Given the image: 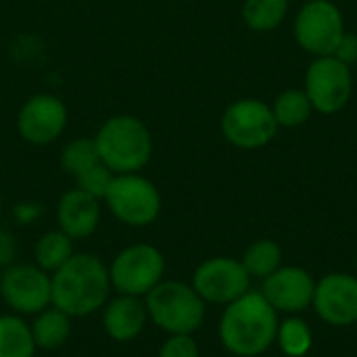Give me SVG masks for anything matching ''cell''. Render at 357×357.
<instances>
[{
	"label": "cell",
	"instance_id": "1",
	"mask_svg": "<svg viewBox=\"0 0 357 357\" xmlns=\"http://www.w3.org/2000/svg\"><path fill=\"white\" fill-rule=\"evenodd\" d=\"M52 278V305L69 318L98 314L109 301L113 287L107 264L94 253H73Z\"/></svg>",
	"mask_w": 357,
	"mask_h": 357
},
{
	"label": "cell",
	"instance_id": "2",
	"mask_svg": "<svg viewBox=\"0 0 357 357\" xmlns=\"http://www.w3.org/2000/svg\"><path fill=\"white\" fill-rule=\"evenodd\" d=\"M278 312L259 291H249L228 303L218 326L226 351L236 357H257L276 343Z\"/></svg>",
	"mask_w": 357,
	"mask_h": 357
},
{
	"label": "cell",
	"instance_id": "3",
	"mask_svg": "<svg viewBox=\"0 0 357 357\" xmlns=\"http://www.w3.org/2000/svg\"><path fill=\"white\" fill-rule=\"evenodd\" d=\"M92 140L100 163L115 176L140 174L153 159V134L140 117L130 113L107 117Z\"/></svg>",
	"mask_w": 357,
	"mask_h": 357
},
{
	"label": "cell",
	"instance_id": "4",
	"mask_svg": "<svg viewBox=\"0 0 357 357\" xmlns=\"http://www.w3.org/2000/svg\"><path fill=\"white\" fill-rule=\"evenodd\" d=\"M149 322L165 335H195L205 322V301L192 284L161 280L144 297Z\"/></svg>",
	"mask_w": 357,
	"mask_h": 357
},
{
	"label": "cell",
	"instance_id": "5",
	"mask_svg": "<svg viewBox=\"0 0 357 357\" xmlns=\"http://www.w3.org/2000/svg\"><path fill=\"white\" fill-rule=\"evenodd\" d=\"M109 213L130 228H146L161 213V192L140 174H117L102 199Z\"/></svg>",
	"mask_w": 357,
	"mask_h": 357
},
{
	"label": "cell",
	"instance_id": "6",
	"mask_svg": "<svg viewBox=\"0 0 357 357\" xmlns=\"http://www.w3.org/2000/svg\"><path fill=\"white\" fill-rule=\"evenodd\" d=\"M113 293L146 297L161 280H165V257L151 243H134L123 247L107 266Z\"/></svg>",
	"mask_w": 357,
	"mask_h": 357
},
{
	"label": "cell",
	"instance_id": "7",
	"mask_svg": "<svg viewBox=\"0 0 357 357\" xmlns=\"http://www.w3.org/2000/svg\"><path fill=\"white\" fill-rule=\"evenodd\" d=\"M0 299L10 314L36 316L52 305V278L36 264L15 261L0 274Z\"/></svg>",
	"mask_w": 357,
	"mask_h": 357
},
{
	"label": "cell",
	"instance_id": "8",
	"mask_svg": "<svg viewBox=\"0 0 357 357\" xmlns=\"http://www.w3.org/2000/svg\"><path fill=\"white\" fill-rule=\"evenodd\" d=\"M220 126L224 138L232 146L243 151L266 146L278 132V123L272 109L255 98H243L232 102L224 111Z\"/></svg>",
	"mask_w": 357,
	"mask_h": 357
},
{
	"label": "cell",
	"instance_id": "9",
	"mask_svg": "<svg viewBox=\"0 0 357 357\" xmlns=\"http://www.w3.org/2000/svg\"><path fill=\"white\" fill-rule=\"evenodd\" d=\"M343 36V15L331 0H310L297 13L295 38L307 52L316 56H331L337 52Z\"/></svg>",
	"mask_w": 357,
	"mask_h": 357
},
{
	"label": "cell",
	"instance_id": "10",
	"mask_svg": "<svg viewBox=\"0 0 357 357\" xmlns=\"http://www.w3.org/2000/svg\"><path fill=\"white\" fill-rule=\"evenodd\" d=\"M69 123L67 105L48 92L29 96L17 113V132L31 146H48L56 142Z\"/></svg>",
	"mask_w": 357,
	"mask_h": 357
},
{
	"label": "cell",
	"instance_id": "11",
	"mask_svg": "<svg viewBox=\"0 0 357 357\" xmlns=\"http://www.w3.org/2000/svg\"><path fill=\"white\" fill-rule=\"evenodd\" d=\"M354 88V77L349 65L339 56H318L305 73V94L312 107L320 113L341 111Z\"/></svg>",
	"mask_w": 357,
	"mask_h": 357
},
{
	"label": "cell",
	"instance_id": "12",
	"mask_svg": "<svg viewBox=\"0 0 357 357\" xmlns=\"http://www.w3.org/2000/svg\"><path fill=\"white\" fill-rule=\"evenodd\" d=\"M190 284L205 303L228 305L249 293L251 276L238 259L211 257L197 266Z\"/></svg>",
	"mask_w": 357,
	"mask_h": 357
},
{
	"label": "cell",
	"instance_id": "13",
	"mask_svg": "<svg viewBox=\"0 0 357 357\" xmlns=\"http://www.w3.org/2000/svg\"><path fill=\"white\" fill-rule=\"evenodd\" d=\"M320 320L331 326H351L357 322V278L351 274H328L316 282L312 301Z\"/></svg>",
	"mask_w": 357,
	"mask_h": 357
},
{
	"label": "cell",
	"instance_id": "14",
	"mask_svg": "<svg viewBox=\"0 0 357 357\" xmlns=\"http://www.w3.org/2000/svg\"><path fill=\"white\" fill-rule=\"evenodd\" d=\"M316 282L312 274L303 268L289 266L278 268L274 274L264 278L261 295L266 301L276 310L284 314H299L307 310L314 301Z\"/></svg>",
	"mask_w": 357,
	"mask_h": 357
},
{
	"label": "cell",
	"instance_id": "15",
	"mask_svg": "<svg viewBox=\"0 0 357 357\" xmlns=\"http://www.w3.org/2000/svg\"><path fill=\"white\" fill-rule=\"evenodd\" d=\"M102 218V201L79 190L69 188L56 201V228L73 241L90 238Z\"/></svg>",
	"mask_w": 357,
	"mask_h": 357
},
{
	"label": "cell",
	"instance_id": "16",
	"mask_svg": "<svg viewBox=\"0 0 357 357\" xmlns=\"http://www.w3.org/2000/svg\"><path fill=\"white\" fill-rule=\"evenodd\" d=\"M100 322L105 335L111 341L115 343L136 341L149 324L144 297L115 293V297H109V301L100 310Z\"/></svg>",
	"mask_w": 357,
	"mask_h": 357
},
{
	"label": "cell",
	"instance_id": "17",
	"mask_svg": "<svg viewBox=\"0 0 357 357\" xmlns=\"http://www.w3.org/2000/svg\"><path fill=\"white\" fill-rule=\"evenodd\" d=\"M31 318L33 320L29 322V328H31L33 343H36L38 349L56 351L69 341L73 318H69L65 312L56 310L54 305H48L46 310L38 312Z\"/></svg>",
	"mask_w": 357,
	"mask_h": 357
},
{
	"label": "cell",
	"instance_id": "18",
	"mask_svg": "<svg viewBox=\"0 0 357 357\" xmlns=\"http://www.w3.org/2000/svg\"><path fill=\"white\" fill-rule=\"evenodd\" d=\"M75 253L73 249V238H69L63 230H46L40 234V238L33 245V264L42 268L48 274H54L59 268H63L71 255Z\"/></svg>",
	"mask_w": 357,
	"mask_h": 357
},
{
	"label": "cell",
	"instance_id": "19",
	"mask_svg": "<svg viewBox=\"0 0 357 357\" xmlns=\"http://www.w3.org/2000/svg\"><path fill=\"white\" fill-rule=\"evenodd\" d=\"M36 343L23 316L2 314L0 316V357H36Z\"/></svg>",
	"mask_w": 357,
	"mask_h": 357
},
{
	"label": "cell",
	"instance_id": "20",
	"mask_svg": "<svg viewBox=\"0 0 357 357\" xmlns=\"http://www.w3.org/2000/svg\"><path fill=\"white\" fill-rule=\"evenodd\" d=\"M241 264L245 266V270L249 272V276L253 278H268L270 274H274L280 264H282V251L278 247V243L270 241V238H261L255 241L243 255Z\"/></svg>",
	"mask_w": 357,
	"mask_h": 357
},
{
	"label": "cell",
	"instance_id": "21",
	"mask_svg": "<svg viewBox=\"0 0 357 357\" xmlns=\"http://www.w3.org/2000/svg\"><path fill=\"white\" fill-rule=\"evenodd\" d=\"M289 0H245L243 19L253 31H270L282 23Z\"/></svg>",
	"mask_w": 357,
	"mask_h": 357
},
{
	"label": "cell",
	"instance_id": "22",
	"mask_svg": "<svg viewBox=\"0 0 357 357\" xmlns=\"http://www.w3.org/2000/svg\"><path fill=\"white\" fill-rule=\"evenodd\" d=\"M312 102L305 94V90H284L272 107V113L276 117L278 126L295 128L310 119L312 115Z\"/></svg>",
	"mask_w": 357,
	"mask_h": 357
},
{
	"label": "cell",
	"instance_id": "23",
	"mask_svg": "<svg viewBox=\"0 0 357 357\" xmlns=\"http://www.w3.org/2000/svg\"><path fill=\"white\" fill-rule=\"evenodd\" d=\"M98 161L100 159H98V153H96L92 138H73L59 153V165L71 178L79 176L82 172L96 165Z\"/></svg>",
	"mask_w": 357,
	"mask_h": 357
},
{
	"label": "cell",
	"instance_id": "24",
	"mask_svg": "<svg viewBox=\"0 0 357 357\" xmlns=\"http://www.w3.org/2000/svg\"><path fill=\"white\" fill-rule=\"evenodd\" d=\"M276 343L287 357H303L312 349V331L301 318H287L278 324Z\"/></svg>",
	"mask_w": 357,
	"mask_h": 357
},
{
	"label": "cell",
	"instance_id": "25",
	"mask_svg": "<svg viewBox=\"0 0 357 357\" xmlns=\"http://www.w3.org/2000/svg\"><path fill=\"white\" fill-rule=\"evenodd\" d=\"M113 178H115V174L107 165H102L98 161L96 165L88 167L86 172H82L73 180H75V188H79V190H84V192H88V195H92V197L102 201L107 190H109V186H111V182H113Z\"/></svg>",
	"mask_w": 357,
	"mask_h": 357
},
{
	"label": "cell",
	"instance_id": "26",
	"mask_svg": "<svg viewBox=\"0 0 357 357\" xmlns=\"http://www.w3.org/2000/svg\"><path fill=\"white\" fill-rule=\"evenodd\" d=\"M157 357H201V351L192 335H167Z\"/></svg>",
	"mask_w": 357,
	"mask_h": 357
},
{
	"label": "cell",
	"instance_id": "27",
	"mask_svg": "<svg viewBox=\"0 0 357 357\" xmlns=\"http://www.w3.org/2000/svg\"><path fill=\"white\" fill-rule=\"evenodd\" d=\"M42 213H44V207L33 201H21L13 207V220L19 226H29V224L38 222L42 218Z\"/></svg>",
	"mask_w": 357,
	"mask_h": 357
},
{
	"label": "cell",
	"instance_id": "28",
	"mask_svg": "<svg viewBox=\"0 0 357 357\" xmlns=\"http://www.w3.org/2000/svg\"><path fill=\"white\" fill-rule=\"evenodd\" d=\"M17 253H19V243L15 238V234L6 228H0V268H8L17 261Z\"/></svg>",
	"mask_w": 357,
	"mask_h": 357
},
{
	"label": "cell",
	"instance_id": "29",
	"mask_svg": "<svg viewBox=\"0 0 357 357\" xmlns=\"http://www.w3.org/2000/svg\"><path fill=\"white\" fill-rule=\"evenodd\" d=\"M0 218H2V195H0Z\"/></svg>",
	"mask_w": 357,
	"mask_h": 357
}]
</instances>
